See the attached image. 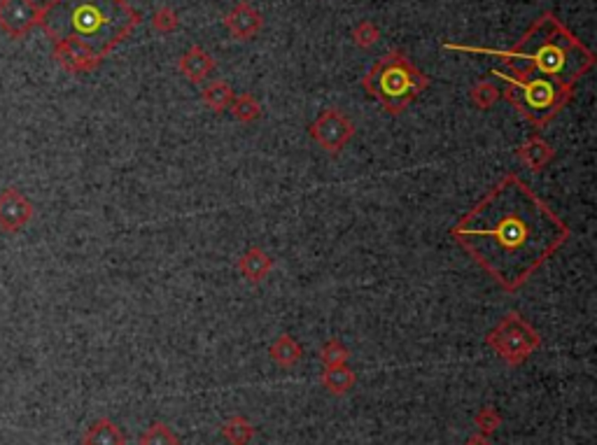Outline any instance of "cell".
Listing matches in <instances>:
<instances>
[{
	"mask_svg": "<svg viewBox=\"0 0 597 445\" xmlns=\"http://www.w3.org/2000/svg\"><path fill=\"white\" fill-rule=\"evenodd\" d=\"M140 24V14L126 0H50L40 7L38 26L51 43L84 44L106 59Z\"/></svg>",
	"mask_w": 597,
	"mask_h": 445,
	"instance_id": "7a4b0ae2",
	"label": "cell"
},
{
	"mask_svg": "<svg viewBox=\"0 0 597 445\" xmlns=\"http://www.w3.org/2000/svg\"><path fill=\"white\" fill-rule=\"evenodd\" d=\"M455 243L504 292H518L562 250L572 229L521 176L485 191L451 229Z\"/></svg>",
	"mask_w": 597,
	"mask_h": 445,
	"instance_id": "6da1fadb",
	"label": "cell"
},
{
	"mask_svg": "<svg viewBox=\"0 0 597 445\" xmlns=\"http://www.w3.org/2000/svg\"><path fill=\"white\" fill-rule=\"evenodd\" d=\"M213 70H215L213 57H210L203 47H199V44L189 47V50L183 54V59H180V73H183L189 82H194V84L206 82L208 77L213 75Z\"/></svg>",
	"mask_w": 597,
	"mask_h": 445,
	"instance_id": "4fadbf2b",
	"label": "cell"
},
{
	"mask_svg": "<svg viewBox=\"0 0 597 445\" xmlns=\"http://www.w3.org/2000/svg\"><path fill=\"white\" fill-rule=\"evenodd\" d=\"M229 113L236 117L243 124H252V121H257L262 117V105L255 101V96L250 94H236L232 101V107H229Z\"/></svg>",
	"mask_w": 597,
	"mask_h": 445,
	"instance_id": "ffe728a7",
	"label": "cell"
},
{
	"mask_svg": "<svg viewBox=\"0 0 597 445\" xmlns=\"http://www.w3.org/2000/svg\"><path fill=\"white\" fill-rule=\"evenodd\" d=\"M362 84L366 94L383 105L385 113L397 117L429 87V80L402 51H388L381 61L373 63Z\"/></svg>",
	"mask_w": 597,
	"mask_h": 445,
	"instance_id": "5b68a950",
	"label": "cell"
},
{
	"mask_svg": "<svg viewBox=\"0 0 597 445\" xmlns=\"http://www.w3.org/2000/svg\"><path fill=\"white\" fill-rule=\"evenodd\" d=\"M33 220V203L17 187L0 191V231L17 233Z\"/></svg>",
	"mask_w": 597,
	"mask_h": 445,
	"instance_id": "9c48e42d",
	"label": "cell"
},
{
	"mask_svg": "<svg viewBox=\"0 0 597 445\" xmlns=\"http://www.w3.org/2000/svg\"><path fill=\"white\" fill-rule=\"evenodd\" d=\"M40 7L35 0H0V28L14 40L26 38L38 26Z\"/></svg>",
	"mask_w": 597,
	"mask_h": 445,
	"instance_id": "ba28073f",
	"label": "cell"
},
{
	"mask_svg": "<svg viewBox=\"0 0 597 445\" xmlns=\"http://www.w3.org/2000/svg\"><path fill=\"white\" fill-rule=\"evenodd\" d=\"M474 425H476L478 433L492 436L499 429V425H502V418H499V413L492 406H483L476 413V418H474Z\"/></svg>",
	"mask_w": 597,
	"mask_h": 445,
	"instance_id": "d4e9b609",
	"label": "cell"
},
{
	"mask_svg": "<svg viewBox=\"0 0 597 445\" xmlns=\"http://www.w3.org/2000/svg\"><path fill=\"white\" fill-rule=\"evenodd\" d=\"M54 59L63 70L68 73H89L101 66V59L96 57L94 51L87 50L84 44L73 43V40H63V43H54Z\"/></svg>",
	"mask_w": 597,
	"mask_h": 445,
	"instance_id": "30bf717a",
	"label": "cell"
},
{
	"mask_svg": "<svg viewBox=\"0 0 597 445\" xmlns=\"http://www.w3.org/2000/svg\"><path fill=\"white\" fill-rule=\"evenodd\" d=\"M465 445H492L491 436H483V433H474V436H469L467 439Z\"/></svg>",
	"mask_w": 597,
	"mask_h": 445,
	"instance_id": "4316f807",
	"label": "cell"
},
{
	"mask_svg": "<svg viewBox=\"0 0 597 445\" xmlns=\"http://www.w3.org/2000/svg\"><path fill=\"white\" fill-rule=\"evenodd\" d=\"M82 445H126V436L113 420L101 418L94 425H89L82 436Z\"/></svg>",
	"mask_w": 597,
	"mask_h": 445,
	"instance_id": "2e32d148",
	"label": "cell"
},
{
	"mask_svg": "<svg viewBox=\"0 0 597 445\" xmlns=\"http://www.w3.org/2000/svg\"><path fill=\"white\" fill-rule=\"evenodd\" d=\"M485 343L509 366H521L539 350L541 336L528 320H522L515 310H509L485 336Z\"/></svg>",
	"mask_w": 597,
	"mask_h": 445,
	"instance_id": "8992f818",
	"label": "cell"
},
{
	"mask_svg": "<svg viewBox=\"0 0 597 445\" xmlns=\"http://www.w3.org/2000/svg\"><path fill=\"white\" fill-rule=\"evenodd\" d=\"M469 96H472L474 105H476L478 110H491V107L502 98V91H499L492 82L478 80L472 87V91H469Z\"/></svg>",
	"mask_w": 597,
	"mask_h": 445,
	"instance_id": "44dd1931",
	"label": "cell"
},
{
	"mask_svg": "<svg viewBox=\"0 0 597 445\" xmlns=\"http://www.w3.org/2000/svg\"><path fill=\"white\" fill-rule=\"evenodd\" d=\"M233 96L236 94H233V89L229 87L227 82L215 80V82H210L206 89H203L201 98H203V103H206V107H210L213 113L222 114V113H227L229 107H232Z\"/></svg>",
	"mask_w": 597,
	"mask_h": 445,
	"instance_id": "ac0fdd59",
	"label": "cell"
},
{
	"mask_svg": "<svg viewBox=\"0 0 597 445\" xmlns=\"http://www.w3.org/2000/svg\"><path fill=\"white\" fill-rule=\"evenodd\" d=\"M352 43L357 44V47H362V50H369V47H373V44L378 43V38H381V31H378V26L373 24V21L365 20L359 21L355 28H352Z\"/></svg>",
	"mask_w": 597,
	"mask_h": 445,
	"instance_id": "cb8c5ba5",
	"label": "cell"
},
{
	"mask_svg": "<svg viewBox=\"0 0 597 445\" xmlns=\"http://www.w3.org/2000/svg\"><path fill=\"white\" fill-rule=\"evenodd\" d=\"M507 70L537 73L574 89L593 70L595 54L551 12L537 17L535 24L509 51H497Z\"/></svg>",
	"mask_w": 597,
	"mask_h": 445,
	"instance_id": "3957f363",
	"label": "cell"
},
{
	"mask_svg": "<svg viewBox=\"0 0 597 445\" xmlns=\"http://www.w3.org/2000/svg\"><path fill=\"white\" fill-rule=\"evenodd\" d=\"M269 357L273 359V364H278L280 369H292L302 362L303 347L296 343L289 333H280L269 347Z\"/></svg>",
	"mask_w": 597,
	"mask_h": 445,
	"instance_id": "9a60e30c",
	"label": "cell"
},
{
	"mask_svg": "<svg viewBox=\"0 0 597 445\" xmlns=\"http://www.w3.org/2000/svg\"><path fill=\"white\" fill-rule=\"evenodd\" d=\"M224 26L229 28L236 40H252L262 31V26H264V20H262V14L250 5V3H239V5L233 7L232 12L224 17Z\"/></svg>",
	"mask_w": 597,
	"mask_h": 445,
	"instance_id": "8fae6325",
	"label": "cell"
},
{
	"mask_svg": "<svg viewBox=\"0 0 597 445\" xmlns=\"http://www.w3.org/2000/svg\"><path fill=\"white\" fill-rule=\"evenodd\" d=\"M140 445H180V439L176 436V432L170 429L164 422H154L143 432L140 436Z\"/></svg>",
	"mask_w": 597,
	"mask_h": 445,
	"instance_id": "7402d4cb",
	"label": "cell"
},
{
	"mask_svg": "<svg viewBox=\"0 0 597 445\" xmlns=\"http://www.w3.org/2000/svg\"><path fill=\"white\" fill-rule=\"evenodd\" d=\"M492 75L504 84V89H499L504 98L535 129H544L548 121H554L555 114L574 96V89L565 87L551 77L537 75V73H514V70L495 68Z\"/></svg>",
	"mask_w": 597,
	"mask_h": 445,
	"instance_id": "277c9868",
	"label": "cell"
},
{
	"mask_svg": "<svg viewBox=\"0 0 597 445\" xmlns=\"http://www.w3.org/2000/svg\"><path fill=\"white\" fill-rule=\"evenodd\" d=\"M222 436L232 445H250V441L255 439V425L246 415H233L222 425Z\"/></svg>",
	"mask_w": 597,
	"mask_h": 445,
	"instance_id": "d6986e66",
	"label": "cell"
},
{
	"mask_svg": "<svg viewBox=\"0 0 597 445\" xmlns=\"http://www.w3.org/2000/svg\"><path fill=\"white\" fill-rule=\"evenodd\" d=\"M515 159L532 173H539L555 159V150L541 136H530L525 143L515 150Z\"/></svg>",
	"mask_w": 597,
	"mask_h": 445,
	"instance_id": "7c38bea8",
	"label": "cell"
},
{
	"mask_svg": "<svg viewBox=\"0 0 597 445\" xmlns=\"http://www.w3.org/2000/svg\"><path fill=\"white\" fill-rule=\"evenodd\" d=\"M357 383V376L348 369V364H339V366H325L322 371V385L327 389L329 394L343 396L348 394L352 387Z\"/></svg>",
	"mask_w": 597,
	"mask_h": 445,
	"instance_id": "e0dca14e",
	"label": "cell"
},
{
	"mask_svg": "<svg viewBox=\"0 0 597 445\" xmlns=\"http://www.w3.org/2000/svg\"><path fill=\"white\" fill-rule=\"evenodd\" d=\"M152 26L157 28L159 33H164V35H169V33H176L177 26H180V20H177V12L173 10V7L164 5L159 7L157 12L152 14Z\"/></svg>",
	"mask_w": 597,
	"mask_h": 445,
	"instance_id": "484cf974",
	"label": "cell"
},
{
	"mask_svg": "<svg viewBox=\"0 0 597 445\" xmlns=\"http://www.w3.org/2000/svg\"><path fill=\"white\" fill-rule=\"evenodd\" d=\"M239 270L243 273L247 283H264L266 277L271 276V270H273V257H271L269 252L262 250V247H257V245H252L250 250L240 257Z\"/></svg>",
	"mask_w": 597,
	"mask_h": 445,
	"instance_id": "5bb4252c",
	"label": "cell"
},
{
	"mask_svg": "<svg viewBox=\"0 0 597 445\" xmlns=\"http://www.w3.org/2000/svg\"><path fill=\"white\" fill-rule=\"evenodd\" d=\"M309 133L327 154H339V152L346 150V144L355 136V124L346 113L329 107V110H322L318 114V120L310 124Z\"/></svg>",
	"mask_w": 597,
	"mask_h": 445,
	"instance_id": "52a82bcc",
	"label": "cell"
},
{
	"mask_svg": "<svg viewBox=\"0 0 597 445\" xmlns=\"http://www.w3.org/2000/svg\"><path fill=\"white\" fill-rule=\"evenodd\" d=\"M320 359L325 366H339V364H348V359H350V352L341 340L332 339L327 343L322 345L320 350Z\"/></svg>",
	"mask_w": 597,
	"mask_h": 445,
	"instance_id": "603a6c76",
	"label": "cell"
}]
</instances>
